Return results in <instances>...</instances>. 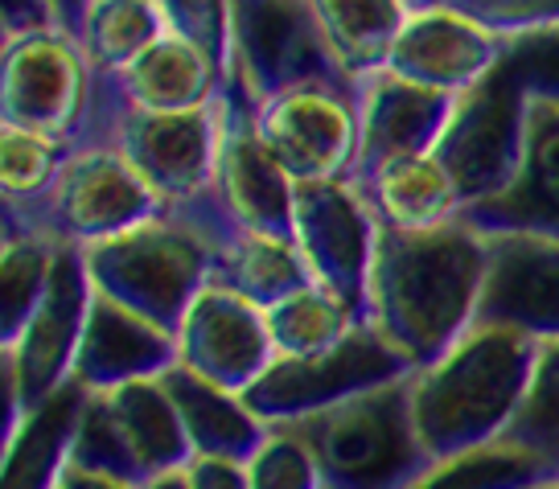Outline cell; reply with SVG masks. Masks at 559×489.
Here are the masks:
<instances>
[{"label":"cell","mask_w":559,"mask_h":489,"mask_svg":"<svg viewBox=\"0 0 559 489\" xmlns=\"http://www.w3.org/2000/svg\"><path fill=\"white\" fill-rule=\"evenodd\" d=\"M53 9H58V17H62V29L74 34V29H79V17H83V9H87V0H53Z\"/></svg>","instance_id":"35"},{"label":"cell","mask_w":559,"mask_h":489,"mask_svg":"<svg viewBox=\"0 0 559 489\" xmlns=\"http://www.w3.org/2000/svg\"><path fill=\"white\" fill-rule=\"evenodd\" d=\"M502 70L519 83V91H523L526 99L559 104V25L510 37Z\"/></svg>","instance_id":"31"},{"label":"cell","mask_w":559,"mask_h":489,"mask_svg":"<svg viewBox=\"0 0 559 489\" xmlns=\"http://www.w3.org/2000/svg\"><path fill=\"white\" fill-rule=\"evenodd\" d=\"M181 473H186L190 489H251V481H247V461H239V456L193 453Z\"/></svg>","instance_id":"33"},{"label":"cell","mask_w":559,"mask_h":489,"mask_svg":"<svg viewBox=\"0 0 559 489\" xmlns=\"http://www.w3.org/2000/svg\"><path fill=\"white\" fill-rule=\"evenodd\" d=\"M309 9L354 83L386 67L403 25L416 13L412 0H309Z\"/></svg>","instance_id":"23"},{"label":"cell","mask_w":559,"mask_h":489,"mask_svg":"<svg viewBox=\"0 0 559 489\" xmlns=\"http://www.w3.org/2000/svg\"><path fill=\"white\" fill-rule=\"evenodd\" d=\"M87 386L70 379L58 395L4 437V489H53L70 465L74 432L87 407Z\"/></svg>","instance_id":"22"},{"label":"cell","mask_w":559,"mask_h":489,"mask_svg":"<svg viewBox=\"0 0 559 489\" xmlns=\"http://www.w3.org/2000/svg\"><path fill=\"white\" fill-rule=\"evenodd\" d=\"M53 489H140V486L120 481V477H107V473H95V469H87V465H74V461H70L67 473L58 477V486Z\"/></svg>","instance_id":"34"},{"label":"cell","mask_w":559,"mask_h":489,"mask_svg":"<svg viewBox=\"0 0 559 489\" xmlns=\"http://www.w3.org/2000/svg\"><path fill=\"white\" fill-rule=\"evenodd\" d=\"M535 358L539 337L502 321H473L440 358L412 370L407 399L424 456L437 465L507 437Z\"/></svg>","instance_id":"2"},{"label":"cell","mask_w":559,"mask_h":489,"mask_svg":"<svg viewBox=\"0 0 559 489\" xmlns=\"http://www.w3.org/2000/svg\"><path fill=\"white\" fill-rule=\"evenodd\" d=\"M293 239L309 263L317 288L349 305L362 321L367 276L374 260V239H379V218L362 190L349 177L297 186Z\"/></svg>","instance_id":"12"},{"label":"cell","mask_w":559,"mask_h":489,"mask_svg":"<svg viewBox=\"0 0 559 489\" xmlns=\"http://www.w3.org/2000/svg\"><path fill=\"white\" fill-rule=\"evenodd\" d=\"M91 284L140 317L177 333V321L214 276V243L181 214H157L140 227L83 247Z\"/></svg>","instance_id":"5"},{"label":"cell","mask_w":559,"mask_h":489,"mask_svg":"<svg viewBox=\"0 0 559 489\" xmlns=\"http://www.w3.org/2000/svg\"><path fill=\"white\" fill-rule=\"evenodd\" d=\"M165 214V202L116 144H74L62 174L34 202L4 206V235L87 247Z\"/></svg>","instance_id":"4"},{"label":"cell","mask_w":559,"mask_h":489,"mask_svg":"<svg viewBox=\"0 0 559 489\" xmlns=\"http://www.w3.org/2000/svg\"><path fill=\"white\" fill-rule=\"evenodd\" d=\"M358 325H362L358 313L337 297H330L325 288H317V284H305V288L288 293L267 309V330L276 342V358L325 354L337 342H346Z\"/></svg>","instance_id":"27"},{"label":"cell","mask_w":559,"mask_h":489,"mask_svg":"<svg viewBox=\"0 0 559 489\" xmlns=\"http://www.w3.org/2000/svg\"><path fill=\"white\" fill-rule=\"evenodd\" d=\"M461 95L428 91L407 83L391 70H374L358 79V111H362V144L354 174H367L379 160L403 153H437L449 123L456 116Z\"/></svg>","instance_id":"17"},{"label":"cell","mask_w":559,"mask_h":489,"mask_svg":"<svg viewBox=\"0 0 559 489\" xmlns=\"http://www.w3.org/2000/svg\"><path fill=\"white\" fill-rule=\"evenodd\" d=\"M526 104L531 99L502 70V62L469 95H461L456 116L437 153L461 181L465 202H469L465 210L498 198L514 181L519 157H523Z\"/></svg>","instance_id":"13"},{"label":"cell","mask_w":559,"mask_h":489,"mask_svg":"<svg viewBox=\"0 0 559 489\" xmlns=\"http://www.w3.org/2000/svg\"><path fill=\"white\" fill-rule=\"evenodd\" d=\"M214 279L239 288L255 305L272 309L276 300L313 284L309 263L300 255L293 235H272V230H235L214 255Z\"/></svg>","instance_id":"25"},{"label":"cell","mask_w":559,"mask_h":489,"mask_svg":"<svg viewBox=\"0 0 559 489\" xmlns=\"http://www.w3.org/2000/svg\"><path fill=\"white\" fill-rule=\"evenodd\" d=\"M370 202L374 218L391 230H440L465 218V190L440 153H403L349 177Z\"/></svg>","instance_id":"20"},{"label":"cell","mask_w":559,"mask_h":489,"mask_svg":"<svg viewBox=\"0 0 559 489\" xmlns=\"http://www.w3.org/2000/svg\"><path fill=\"white\" fill-rule=\"evenodd\" d=\"M169 367H177V333L160 330L157 321L140 317L91 284L87 330L70 379L87 391H107L136 379H160Z\"/></svg>","instance_id":"18"},{"label":"cell","mask_w":559,"mask_h":489,"mask_svg":"<svg viewBox=\"0 0 559 489\" xmlns=\"http://www.w3.org/2000/svg\"><path fill=\"white\" fill-rule=\"evenodd\" d=\"M186 469V465H181ZM181 469H174V473H160V477H153L144 489H190V481H186V473Z\"/></svg>","instance_id":"36"},{"label":"cell","mask_w":559,"mask_h":489,"mask_svg":"<svg viewBox=\"0 0 559 489\" xmlns=\"http://www.w3.org/2000/svg\"><path fill=\"white\" fill-rule=\"evenodd\" d=\"M107 83L116 87L123 107L140 111H190L227 95V74L214 62V53L177 29L160 34L132 67Z\"/></svg>","instance_id":"21"},{"label":"cell","mask_w":559,"mask_h":489,"mask_svg":"<svg viewBox=\"0 0 559 489\" xmlns=\"http://www.w3.org/2000/svg\"><path fill=\"white\" fill-rule=\"evenodd\" d=\"M272 362L276 342L267 330V309L210 276L177 321V367L230 395H247Z\"/></svg>","instance_id":"11"},{"label":"cell","mask_w":559,"mask_h":489,"mask_svg":"<svg viewBox=\"0 0 559 489\" xmlns=\"http://www.w3.org/2000/svg\"><path fill=\"white\" fill-rule=\"evenodd\" d=\"M486 284L473 321H502L531 337H559V239L531 230H481Z\"/></svg>","instance_id":"14"},{"label":"cell","mask_w":559,"mask_h":489,"mask_svg":"<svg viewBox=\"0 0 559 489\" xmlns=\"http://www.w3.org/2000/svg\"><path fill=\"white\" fill-rule=\"evenodd\" d=\"M407 379L412 374L284 424L309 440L330 489H412L432 469L416 437Z\"/></svg>","instance_id":"3"},{"label":"cell","mask_w":559,"mask_h":489,"mask_svg":"<svg viewBox=\"0 0 559 489\" xmlns=\"http://www.w3.org/2000/svg\"><path fill=\"white\" fill-rule=\"evenodd\" d=\"M507 58V37L456 9L424 4L403 25L395 50L386 58L391 74L444 95H469Z\"/></svg>","instance_id":"15"},{"label":"cell","mask_w":559,"mask_h":489,"mask_svg":"<svg viewBox=\"0 0 559 489\" xmlns=\"http://www.w3.org/2000/svg\"><path fill=\"white\" fill-rule=\"evenodd\" d=\"M247 481L251 489H321L325 477H321V465H317L309 440L284 428V424H272L263 440L251 449L247 456Z\"/></svg>","instance_id":"29"},{"label":"cell","mask_w":559,"mask_h":489,"mask_svg":"<svg viewBox=\"0 0 559 489\" xmlns=\"http://www.w3.org/2000/svg\"><path fill=\"white\" fill-rule=\"evenodd\" d=\"M412 370L416 367L386 337H379L370 325H358L346 342H337L325 354L276 358L272 370L243 395V403L272 428V424H293L313 412H325L333 403L403 379Z\"/></svg>","instance_id":"10"},{"label":"cell","mask_w":559,"mask_h":489,"mask_svg":"<svg viewBox=\"0 0 559 489\" xmlns=\"http://www.w3.org/2000/svg\"><path fill=\"white\" fill-rule=\"evenodd\" d=\"M235 87L230 99L255 107L300 83H354L317 29L309 0H230Z\"/></svg>","instance_id":"8"},{"label":"cell","mask_w":559,"mask_h":489,"mask_svg":"<svg viewBox=\"0 0 559 489\" xmlns=\"http://www.w3.org/2000/svg\"><path fill=\"white\" fill-rule=\"evenodd\" d=\"M230 99V95H227ZM210 202L223 214L230 230H272V235H293V210H297V181L280 169V160L267 153L251 107L230 99L227 140H223V160Z\"/></svg>","instance_id":"16"},{"label":"cell","mask_w":559,"mask_h":489,"mask_svg":"<svg viewBox=\"0 0 559 489\" xmlns=\"http://www.w3.org/2000/svg\"><path fill=\"white\" fill-rule=\"evenodd\" d=\"M160 383L169 386V395H174L181 424L190 432L193 453L239 456V461H247L251 449L267 432V424L247 407L243 395H230L223 386L190 374L186 367H169L160 374Z\"/></svg>","instance_id":"24"},{"label":"cell","mask_w":559,"mask_h":489,"mask_svg":"<svg viewBox=\"0 0 559 489\" xmlns=\"http://www.w3.org/2000/svg\"><path fill=\"white\" fill-rule=\"evenodd\" d=\"M416 9L424 4H440V9H456L465 17L481 21L493 34L523 37L535 29H551L559 25V0H412Z\"/></svg>","instance_id":"32"},{"label":"cell","mask_w":559,"mask_h":489,"mask_svg":"<svg viewBox=\"0 0 559 489\" xmlns=\"http://www.w3.org/2000/svg\"><path fill=\"white\" fill-rule=\"evenodd\" d=\"M251 123L297 186L342 181L362 144L358 83H300L251 107Z\"/></svg>","instance_id":"9"},{"label":"cell","mask_w":559,"mask_h":489,"mask_svg":"<svg viewBox=\"0 0 559 489\" xmlns=\"http://www.w3.org/2000/svg\"><path fill=\"white\" fill-rule=\"evenodd\" d=\"M169 29L193 37L214 53L227 74V95L235 87V34H230V0H160Z\"/></svg>","instance_id":"30"},{"label":"cell","mask_w":559,"mask_h":489,"mask_svg":"<svg viewBox=\"0 0 559 489\" xmlns=\"http://www.w3.org/2000/svg\"><path fill=\"white\" fill-rule=\"evenodd\" d=\"M227 120V95L190 111H140L120 104L104 144H116L132 160V169L148 181L165 210H186L214 190Z\"/></svg>","instance_id":"7"},{"label":"cell","mask_w":559,"mask_h":489,"mask_svg":"<svg viewBox=\"0 0 559 489\" xmlns=\"http://www.w3.org/2000/svg\"><path fill=\"white\" fill-rule=\"evenodd\" d=\"M321 489H330V486H321Z\"/></svg>","instance_id":"37"},{"label":"cell","mask_w":559,"mask_h":489,"mask_svg":"<svg viewBox=\"0 0 559 489\" xmlns=\"http://www.w3.org/2000/svg\"><path fill=\"white\" fill-rule=\"evenodd\" d=\"M160 34H169V17L160 0H87L74 41L83 46L99 79H116Z\"/></svg>","instance_id":"26"},{"label":"cell","mask_w":559,"mask_h":489,"mask_svg":"<svg viewBox=\"0 0 559 489\" xmlns=\"http://www.w3.org/2000/svg\"><path fill=\"white\" fill-rule=\"evenodd\" d=\"M486 284V235L473 223L391 230L379 223L362 325L386 337L412 367H428L477 317Z\"/></svg>","instance_id":"1"},{"label":"cell","mask_w":559,"mask_h":489,"mask_svg":"<svg viewBox=\"0 0 559 489\" xmlns=\"http://www.w3.org/2000/svg\"><path fill=\"white\" fill-rule=\"evenodd\" d=\"M99 79L67 29L4 37L0 46V123L83 144Z\"/></svg>","instance_id":"6"},{"label":"cell","mask_w":559,"mask_h":489,"mask_svg":"<svg viewBox=\"0 0 559 489\" xmlns=\"http://www.w3.org/2000/svg\"><path fill=\"white\" fill-rule=\"evenodd\" d=\"M70 148L74 144H67V140L0 123V190H4V206L34 202L37 193L50 190V181L67 165Z\"/></svg>","instance_id":"28"},{"label":"cell","mask_w":559,"mask_h":489,"mask_svg":"<svg viewBox=\"0 0 559 489\" xmlns=\"http://www.w3.org/2000/svg\"><path fill=\"white\" fill-rule=\"evenodd\" d=\"M477 230H531L559 239V104L531 99L519 174L498 198L465 210Z\"/></svg>","instance_id":"19"}]
</instances>
